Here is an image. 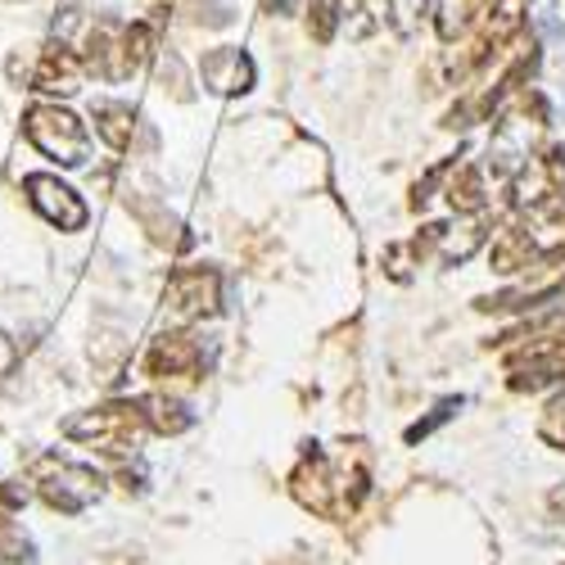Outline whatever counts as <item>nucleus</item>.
<instances>
[{"instance_id":"f257e3e1","label":"nucleus","mask_w":565,"mask_h":565,"mask_svg":"<svg viewBox=\"0 0 565 565\" xmlns=\"http://www.w3.org/2000/svg\"><path fill=\"white\" fill-rule=\"evenodd\" d=\"M28 140L45 154V159H55V163H64V168H82L86 163V154H90V136H86V127L68 114V109H60V105H36V109H28Z\"/></svg>"},{"instance_id":"f03ea898","label":"nucleus","mask_w":565,"mask_h":565,"mask_svg":"<svg viewBox=\"0 0 565 565\" xmlns=\"http://www.w3.org/2000/svg\"><path fill=\"white\" fill-rule=\"evenodd\" d=\"M23 191H28V204H32L45 222H51V226H60V231H82L86 204L77 200V191H68L60 177L32 172V177H23Z\"/></svg>"},{"instance_id":"7ed1b4c3","label":"nucleus","mask_w":565,"mask_h":565,"mask_svg":"<svg viewBox=\"0 0 565 565\" xmlns=\"http://www.w3.org/2000/svg\"><path fill=\"white\" fill-rule=\"evenodd\" d=\"M41 498L51 502L55 511H82V507H90L100 498V480L90 476V470H82V466H60V470H51V476L41 480Z\"/></svg>"},{"instance_id":"20e7f679","label":"nucleus","mask_w":565,"mask_h":565,"mask_svg":"<svg viewBox=\"0 0 565 565\" xmlns=\"http://www.w3.org/2000/svg\"><path fill=\"white\" fill-rule=\"evenodd\" d=\"M77 86H82L77 60L64 51V45H51V51L41 55L36 73H32V90H45V96H73Z\"/></svg>"},{"instance_id":"39448f33","label":"nucleus","mask_w":565,"mask_h":565,"mask_svg":"<svg viewBox=\"0 0 565 565\" xmlns=\"http://www.w3.org/2000/svg\"><path fill=\"white\" fill-rule=\"evenodd\" d=\"M96 118H100V131H105V140H109V146H122V140H127V109L122 105H100L96 109Z\"/></svg>"},{"instance_id":"423d86ee","label":"nucleus","mask_w":565,"mask_h":565,"mask_svg":"<svg viewBox=\"0 0 565 565\" xmlns=\"http://www.w3.org/2000/svg\"><path fill=\"white\" fill-rule=\"evenodd\" d=\"M452 412H461V398H444V403L435 407V416H430V420H420V426H412V430H407V439H412V444H416V439H426L435 426H444V420H448Z\"/></svg>"},{"instance_id":"0eeeda50","label":"nucleus","mask_w":565,"mask_h":565,"mask_svg":"<svg viewBox=\"0 0 565 565\" xmlns=\"http://www.w3.org/2000/svg\"><path fill=\"white\" fill-rule=\"evenodd\" d=\"M14 362H19V349H14V340H10L6 331H0V375H10Z\"/></svg>"},{"instance_id":"6e6552de","label":"nucleus","mask_w":565,"mask_h":565,"mask_svg":"<svg viewBox=\"0 0 565 565\" xmlns=\"http://www.w3.org/2000/svg\"><path fill=\"white\" fill-rule=\"evenodd\" d=\"M295 6V0H267V10H276V14H286Z\"/></svg>"},{"instance_id":"1a4fd4ad","label":"nucleus","mask_w":565,"mask_h":565,"mask_svg":"<svg viewBox=\"0 0 565 565\" xmlns=\"http://www.w3.org/2000/svg\"><path fill=\"white\" fill-rule=\"evenodd\" d=\"M6 525H10V521H6V515H0V530H6Z\"/></svg>"}]
</instances>
